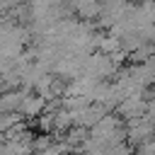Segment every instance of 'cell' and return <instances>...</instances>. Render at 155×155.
Returning <instances> with one entry per match:
<instances>
[{"label":"cell","mask_w":155,"mask_h":155,"mask_svg":"<svg viewBox=\"0 0 155 155\" xmlns=\"http://www.w3.org/2000/svg\"><path fill=\"white\" fill-rule=\"evenodd\" d=\"M44 111H46V97H41V94H29V92H27V97L22 99L19 114L34 119V116H41Z\"/></svg>","instance_id":"1"},{"label":"cell","mask_w":155,"mask_h":155,"mask_svg":"<svg viewBox=\"0 0 155 155\" xmlns=\"http://www.w3.org/2000/svg\"><path fill=\"white\" fill-rule=\"evenodd\" d=\"M145 116H150L155 121V99H148L145 102Z\"/></svg>","instance_id":"2"}]
</instances>
